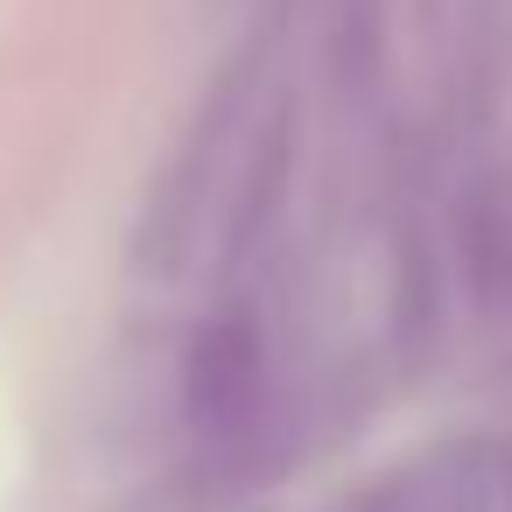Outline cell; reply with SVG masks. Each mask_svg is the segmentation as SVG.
Listing matches in <instances>:
<instances>
[{
    "label": "cell",
    "mask_w": 512,
    "mask_h": 512,
    "mask_svg": "<svg viewBox=\"0 0 512 512\" xmlns=\"http://www.w3.org/2000/svg\"><path fill=\"white\" fill-rule=\"evenodd\" d=\"M351 512H512V449L505 442H449L435 456L379 477Z\"/></svg>",
    "instance_id": "cell-1"
}]
</instances>
